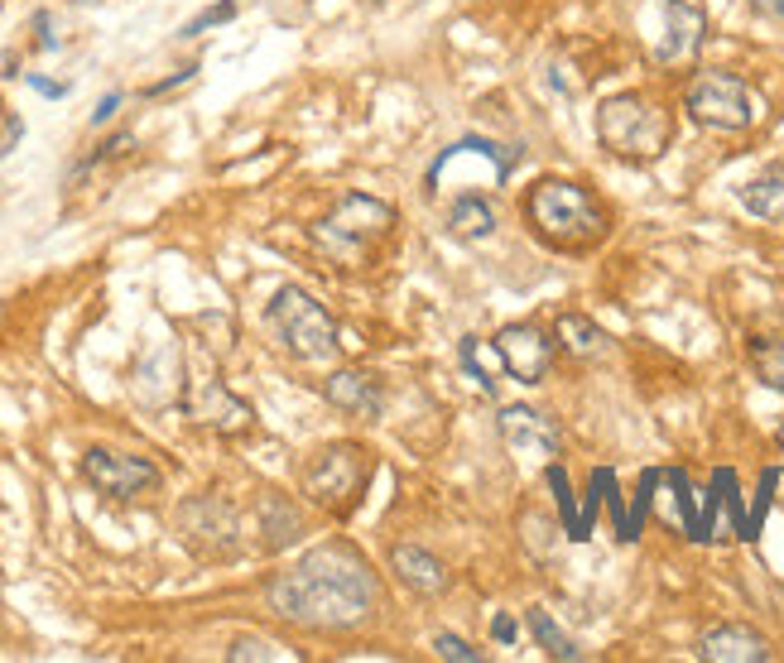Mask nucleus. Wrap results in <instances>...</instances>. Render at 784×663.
I'll list each match as a JSON object with an SVG mask.
<instances>
[{
  "mask_svg": "<svg viewBox=\"0 0 784 663\" xmlns=\"http://www.w3.org/2000/svg\"><path fill=\"white\" fill-rule=\"evenodd\" d=\"M390 572H395L409 591H419V597H443L453 582V572L443 568L429 548H419V543H395V548H390Z\"/></svg>",
  "mask_w": 784,
  "mask_h": 663,
  "instance_id": "nucleus-13",
  "label": "nucleus"
},
{
  "mask_svg": "<svg viewBox=\"0 0 784 663\" xmlns=\"http://www.w3.org/2000/svg\"><path fill=\"white\" fill-rule=\"evenodd\" d=\"M25 82H29V87L39 92V96H54V101H63L67 92H73V82H54V77H44V73H25Z\"/></svg>",
  "mask_w": 784,
  "mask_h": 663,
  "instance_id": "nucleus-26",
  "label": "nucleus"
},
{
  "mask_svg": "<svg viewBox=\"0 0 784 663\" xmlns=\"http://www.w3.org/2000/svg\"><path fill=\"white\" fill-rule=\"evenodd\" d=\"M501 437L515 457H535V462H554L558 447H564L554 418L530 409V404H505L501 409Z\"/></svg>",
  "mask_w": 784,
  "mask_h": 663,
  "instance_id": "nucleus-11",
  "label": "nucleus"
},
{
  "mask_svg": "<svg viewBox=\"0 0 784 663\" xmlns=\"http://www.w3.org/2000/svg\"><path fill=\"white\" fill-rule=\"evenodd\" d=\"M751 366H756V376L770 385V389H784V337L751 342Z\"/></svg>",
  "mask_w": 784,
  "mask_h": 663,
  "instance_id": "nucleus-21",
  "label": "nucleus"
},
{
  "mask_svg": "<svg viewBox=\"0 0 784 663\" xmlns=\"http://www.w3.org/2000/svg\"><path fill=\"white\" fill-rule=\"evenodd\" d=\"M178 529L202 558H231L236 553V509L217 496H193L178 509Z\"/></svg>",
  "mask_w": 784,
  "mask_h": 663,
  "instance_id": "nucleus-9",
  "label": "nucleus"
},
{
  "mask_svg": "<svg viewBox=\"0 0 784 663\" xmlns=\"http://www.w3.org/2000/svg\"><path fill=\"white\" fill-rule=\"evenodd\" d=\"M390 226H395V207L371 193H347L342 202H337V212L318 226L322 241L332 246H366L371 236H385Z\"/></svg>",
  "mask_w": 784,
  "mask_h": 663,
  "instance_id": "nucleus-8",
  "label": "nucleus"
},
{
  "mask_svg": "<svg viewBox=\"0 0 784 663\" xmlns=\"http://www.w3.org/2000/svg\"><path fill=\"white\" fill-rule=\"evenodd\" d=\"M376 5H385V0H376Z\"/></svg>",
  "mask_w": 784,
  "mask_h": 663,
  "instance_id": "nucleus-33",
  "label": "nucleus"
},
{
  "mask_svg": "<svg viewBox=\"0 0 784 663\" xmlns=\"http://www.w3.org/2000/svg\"><path fill=\"white\" fill-rule=\"evenodd\" d=\"M322 399L351 418H381V404H385L381 380L361 376V370H332V376L322 380Z\"/></svg>",
  "mask_w": 784,
  "mask_h": 663,
  "instance_id": "nucleus-14",
  "label": "nucleus"
},
{
  "mask_svg": "<svg viewBox=\"0 0 784 663\" xmlns=\"http://www.w3.org/2000/svg\"><path fill=\"white\" fill-rule=\"evenodd\" d=\"M524 216L544 246L554 250H587L606 236V212L583 183L568 178H539L524 197Z\"/></svg>",
  "mask_w": 784,
  "mask_h": 663,
  "instance_id": "nucleus-2",
  "label": "nucleus"
},
{
  "mask_svg": "<svg viewBox=\"0 0 784 663\" xmlns=\"http://www.w3.org/2000/svg\"><path fill=\"white\" fill-rule=\"evenodd\" d=\"M260 509H265V519H270V548H280V543L299 538V515H294V505H284L280 496H265Z\"/></svg>",
  "mask_w": 784,
  "mask_h": 663,
  "instance_id": "nucleus-22",
  "label": "nucleus"
},
{
  "mask_svg": "<svg viewBox=\"0 0 784 663\" xmlns=\"http://www.w3.org/2000/svg\"><path fill=\"white\" fill-rule=\"evenodd\" d=\"M227 658L231 663H246V658H284V654L270 639H236L231 649H227Z\"/></svg>",
  "mask_w": 784,
  "mask_h": 663,
  "instance_id": "nucleus-25",
  "label": "nucleus"
},
{
  "mask_svg": "<svg viewBox=\"0 0 784 663\" xmlns=\"http://www.w3.org/2000/svg\"><path fill=\"white\" fill-rule=\"evenodd\" d=\"M491 635H496L501 644H515V620H510V616H496V625H491Z\"/></svg>",
  "mask_w": 784,
  "mask_h": 663,
  "instance_id": "nucleus-29",
  "label": "nucleus"
},
{
  "mask_svg": "<svg viewBox=\"0 0 784 663\" xmlns=\"http://www.w3.org/2000/svg\"><path fill=\"white\" fill-rule=\"evenodd\" d=\"M366 476H371L366 452L351 447V442H332V447H318L303 467V496L328 509H347L366 490Z\"/></svg>",
  "mask_w": 784,
  "mask_h": 663,
  "instance_id": "nucleus-6",
  "label": "nucleus"
},
{
  "mask_svg": "<svg viewBox=\"0 0 784 663\" xmlns=\"http://www.w3.org/2000/svg\"><path fill=\"white\" fill-rule=\"evenodd\" d=\"M760 15H770V20H784V0H751Z\"/></svg>",
  "mask_w": 784,
  "mask_h": 663,
  "instance_id": "nucleus-30",
  "label": "nucleus"
},
{
  "mask_svg": "<svg viewBox=\"0 0 784 663\" xmlns=\"http://www.w3.org/2000/svg\"><path fill=\"white\" fill-rule=\"evenodd\" d=\"M779 447H784V423H779Z\"/></svg>",
  "mask_w": 784,
  "mask_h": 663,
  "instance_id": "nucleus-32",
  "label": "nucleus"
},
{
  "mask_svg": "<svg viewBox=\"0 0 784 663\" xmlns=\"http://www.w3.org/2000/svg\"><path fill=\"white\" fill-rule=\"evenodd\" d=\"M558 342H564V351L577 356V361H602L611 351V337L583 313H558Z\"/></svg>",
  "mask_w": 784,
  "mask_h": 663,
  "instance_id": "nucleus-18",
  "label": "nucleus"
},
{
  "mask_svg": "<svg viewBox=\"0 0 784 663\" xmlns=\"http://www.w3.org/2000/svg\"><path fill=\"white\" fill-rule=\"evenodd\" d=\"M697 658L703 663H765L770 644H765L751 625H718L697 639Z\"/></svg>",
  "mask_w": 784,
  "mask_h": 663,
  "instance_id": "nucleus-15",
  "label": "nucleus"
},
{
  "mask_svg": "<svg viewBox=\"0 0 784 663\" xmlns=\"http://www.w3.org/2000/svg\"><path fill=\"white\" fill-rule=\"evenodd\" d=\"M448 231L457 236V241H486L491 231H496V212H491L486 197L476 193H463L448 207Z\"/></svg>",
  "mask_w": 784,
  "mask_h": 663,
  "instance_id": "nucleus-19",
  "label": "nucleus"
},
{
  "mask_svg": "<svg viewBox=\"0 0 784 663\" xmlns=\"http://www.w3.org/2000/svg\"><path fill=\"white\" fill-rule=\"evenodd\" d=\"M741 197V207L760 216V221H784V164H770V168H760V174H751L737 188Z\"/></svg>",
  "mask_w": 784,
  "mask_h": 663,
  "instance_id": "nucleus-17",
  "label": "nucleus"
},
{
  "mask_svg": "<svg viewBox=\"0 0 784 663\" xmlns=\"http://www.w3.org/2000/svg\"><path fill=\"white\" fill-rule=\"evenodd\" d=\"M524 625H530V635L544 644V654H549V658H583V649H577V644L564 635V630H558V625H554V616H549V610H544V606H530V610H524Z\"/></svg>",
  "mask_w": 784,
  "mask_h": 663,
  "instance_id": "nucleus-20",
  "label": "nucleus"
},
{
  "mask_svg": "<svg viewBox=\"0 0 784 663\" xmlns=\"http://www.w3.org/2000/svg\"><path fill=\"white\" fill-rule=\"evenodd\" d=\"M116 111H121V92H107V96L97 101V111H92V126H107Z\"/></svg>",
  "mask_w": 784,
  "mask_h": 663,
  "instance_id": "nucleus-28",
  "label": "nucleus"
},
{
  "mask_svg": "<svg viewBox=\"0 0 784 663\" xmlns=\"http://www.w3.org/2000/svg\"><path fill=\"white\" fill-rule=\"evenodd\" d=\"M265 601L280 620L303 630H356L376 616L381 582L351 543H318L289 572L270 577Z\"/></svg>",
  "mask_w": 784,
  "mask_h": 663,
  "instance_id": "nucleus-1",
  "label": "nucleus"
},
{
  "mask_svg": "<svg viewBox=\"0 0 784 663\" xmlns=\"http://www.w3.org/2000/svg\"><path fill=\"white\" fill-rule=\"evenodd\" d=\"M659 15H664V34L655 44V58L664 67L693 63L697 48H703V10H697L693 0H664Z\"/></svg>",
  "mask_w": 784,
  "mask_h": 663,
  "instance_id": "nucleus-12",
  "label": "nucleus"
},
{
  "mask_svg": "<svg viewBox=\"0 0 784 663\" xmlns=\"http://www.w3.org/2000/svg\"><path fill=\"white\" fill-rule=\"evenodd\" d=\"M231 20H236V0H217V5H208L202 15H193V20L178 29V39H198V34H208L217 25H231Z\"/></svg>",
  "mask_w": 784,
  "mask_h": 663,
  "instance_id": "nucleus-23",
  "label": "nucleus"
},
{
  "mask_svg": "<svg viewBox=\"0 0 784 663\" xmlns=\"http://www.w3.org/2000/svg\"><path fill=\"white\" fill-rule=\"evenodd\" d=\"M433 654L438 658H453V663H482L486 658L482 649H472V644L457 639V635H433Z\"/></svg>",
  "mask_w": 784,
  "mask_h": 663,
  "instance_id": "nucleus-24",
  "label": "nucleus"
},
{
  "mask_svg": "<svg viewBox=\"0 0 784 663\" xmlns=\"http://www.w3.org/2000/svg\"><path fill=\"white\" fill-rule=\"evenodd\" d=\"M193 77H198V67H183V73H174V77H164V82H155V87H145V96H168V92L188 87Z\"/></svg>",
  "mask_w": 784,
  "mask_h": 663,
  "instance_id": "nucleus-27",
  "label": "nucleus"
},
{
  "mask_svg": "<svg viewBox=\"0 0 784 663\" xmlns=\"http://www.w3.org/2000/svg\"><path fill=\"white\" fill-rule=\"evenodd\" d=\"M684 111L708 130H751L760 121L765 101L737 73H697L684 92Z\"/></svg>",
  "mask_w": 784,
  "mask_h": 663,
  "instance_id": "nucleus-5",
  "label": "nucleus"
},
{
  "mask_svg": "<svg viewBox=\"0 0 784 663\" xmlns=\"http://www.w3.org/2000/svg\"><path fill=\"white\" fill-rule=\"evenodd\" d=\"M596 140H602V149H611L616 159L650 164L674 140V116L664 111L659 101L640 96V92H616V96L602 101V111H596Z\"/></svg>",
  "mask_w": 784,
  "mask_h": 663,
  "instance_id": "nucleus-3",
  "label": "nucleus"
},
{
  "mask_svg": "<svg viewBox=\"0 0 784 663\" xmlns=\"http://www.w3.org/2000/svg\"><path fill=\"white\" fill-rule=\"evenodd\" d=\"M34 25H39V48H54L58 39L48 34V15H34Z\"/></svg>",
  "mask_w": 784,
  "mask_h": 663,
  "instance_id": "nucleus-31",
  "label": "nucleus"
},
{
  "mask_svg": "<svg viewBox=\"0 0 784 663\" xmlns=\"http://www.w3.org/2000/svg\"><path fill=\"white\" fill-rule=\"evenodd\" d=\"M496 356L501 366L515 376L520 385H539L549 376V361H554V342L544 337L530 322H510V327L496 332Z\"/></svg>",
  "mask_w": 784,
  "mask_h": 663,
  "instance_id": "nucleus-10",
  "label": "nucleus"
},
{
  "mask_svg": "<svg viewBox=\"0 0 784 663\" xmlns=\"http://www.w3.org/2000/svg\"><path fill=\"white\" fill-rule=\"evenodd\" d=\"M82 476L97 496L107 500H135V496H149L159 486V467L149 457H135V452H111V447H92L82 457Z\"/></svg>",
  "mask_w": 784,
  "mask_h": 663,
  "instance_id": "nucleus-7",
  "label": "nucleus"
},
{
  "mask_svg": "<svg viewBox=\"0 0 784 663\" xmlns=\"http://www.w3.org/2000/svg\"><path fill=\"white\" fill-rule=\"evenodd\" d=\"M265 322L275 327L280 347L294 356V361L322 366V361H332V356H337V347H342V342H337L332 313L322 308L313 294H303V288H294V284H284L280 294L270 298Z\"/></svg>",
  "mask_w": 784,
  "mask_h": 663,
  "instance_id": "nucleus-4",
  "label": "nucleus"
},
{
  "mask_svg": "<svg viewBox=\"0 0 784 663\" xmlns=\"http://www.w3.org/2000/svg\"><path fill=\"white\" fill-rule=\"evenodd\" d=\"M193 418L198 423H208V428H217V433H241V428H250V409L236 395H227L217 380H202L198 385V395H193Z\"/></svg>",
  "mask_w": 784,
  "mask_h": 663,
  "instance_id": "nucleus-16",
  "label": "nucleus"
}]
</instances>
